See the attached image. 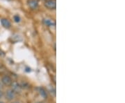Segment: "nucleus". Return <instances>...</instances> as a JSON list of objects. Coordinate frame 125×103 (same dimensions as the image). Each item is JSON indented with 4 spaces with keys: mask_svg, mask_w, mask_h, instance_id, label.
Listing matches in <instances>:
<instances>
[{
    "mask_svg": "<svg viewBox=\"0 0 125 103\" xmlns=\"http://www.w3.org/2000/svg\"><path fill=\"white\" fill-rule=\"evenodd\" d=\"M0 22L1 24V25L3 26V27H4L5 28H9L11 26V23L6 18H2L1 19Z\"/></svg>",
    "mask_w": 125,
    "mask_h": 103,
    "instance_id": "obj_5",
    "label": "nucleus"
},
{
    "mask_svg": "<svg viewBox=\"0 0 125 103\" xmlns=\"http://www.w3.org/2000/svg\"><path fill=\"white\" fill-rule=\"evenodd\" d=\"M2 95H3V92H2V91L0 89V98L2 97Z\"/></svg>",
    "mask_w": 125,
    "mask_h": 103,
    "instance_id": "obj_9",
    "label": "nucleus"
},
{
    "mask_svg": "<svg viewBox=\"0 0 125 103\" xmlns=\"http://www.w3.org/2000/svg\"><path fill=\"white\" fill-rule=\"evenodd\" d=\"M1 82L5 86H11L12 83H13V80L11 79L10 77H9V76H4L1 77Z\"/></svg>",
    "mask_w": 125,
    "mask_h": 103,
    "instance_id": "obj_3",
    "label": "nucleus"
},
{
    "mask_svg": "<svg viewBox=\"0 0 125 103\" xmlns=\"http://www.w3.org/2000/svg\"><path fill=\"white\" fill-rule=\"evenodd\" d=\"M45 6L49 9H55L56 7V0H47L45 2Z\"/></svg>",
    "mask_w": 125,
    "mask_h": 103,
    "instance_id": "obj_2",
    "label": "nucleus"
},
{
    "mask_svg": "<svg viewBox=\"0 0 125 103\" xmlns=\"http://www.w3.org/2000/svg\"><path fill=\"white\" fill-rule=\"evenodd\" d=\"M16 96V93L13 90L9 89L7 90L5 93V97L8 100H13Z\"/></svg>",
    "mask_w": 125,
    "mask_h": 103,
    "instance_id": "obj_1",
    "label": "nucleus"
},
{
    "mask_svg": "<svg viewBox=\"0 0 125 103\" xmlns=\"http://www.w3.org/2000/svg\"><path fill=\"white\" fill-rule=\"evenodd\" d=\"M40 92H41L40 93V94L42 95V96H44V97H46L47 96V94H46V92L45 91V90L43 89H40Z\"/></svg>",
    "mask_w": 125,
    "mask_h": 103,
    "instance_id": "obj_8",
    "label": "nucleus"
},
{
    "mask_svg": "<svg viewBox=\"0 0 125 103\" xmlns=\"http://www.w3.org/2000/svg\"><path fill=\"white\" fill-rule=\"evenodd\" d=\"M0 103H4V102H2V101H0Z\"/></svg>",
    "mask_w": 125,
    "mask_h": 103,
    "instance_id": "obj_10",
    "label": "nucleus"
},
{
    "mask_svg": "<svg viewBox=\"0 0 125 103\" xmlns=\"http://www.w3.org/2000/svg\"><path fill=\"white\" fill-rule=\"evenodd\" d=\"M42 23L45 24V26L48 27H52L56 26V23L54 22L52 19H50L49 18H45L42 20Z\"/></svg>",
    "mask_w": 125,
    "mask_h": 103,
    "instance_id": "obj_4",
    "label": "nucleus"
},
{
    "mask_svg": "<svg viewBox=\"0 0 125 103\" xmlns=\"http://www.w3.org/2000/svg\"><path fill=\"white\" fill-rule=\"evenodd\" d=\"M28 5L31 9H36L38 6V0H28Z\"/></svg>",
    "mask_w": 125,
    "mask_h": 103,
    "instance_id": "obj_6",
    "label": "nucleus"
},
{
    "mask_svg": "<svg viewBox=\"0 0 125 103\" xmlns=\"http://www.w3.org/2000/svg\"><path fill=\"white\" fill-rule=\"evenodd\" d=\"M13 20L14 22L16 23L20 22V21H21V17H20V16L19 15H14L13 16Z\"/></svg>",
    "mask_w": 125,
    "mask_h": 103,
    "instance_id": "obj_7",
    "label": "nucleus"
}]
</instances>
